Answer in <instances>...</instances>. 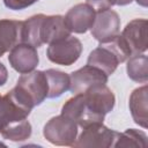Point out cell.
I'll list each match as a JSON object with an SVG mask.
<instances>
[{"mask_svg": "<svg viewBox=\"0 0 148 148\" xmlns=\"http://www.w3.org/2000/svg\"><path fill=\"white\" fill-rule=\"evenodd\" d=\"M71 35L69 29L65 24L64 16L61 15H44L40 25V39L42 43L51 44L56 40L65 38Z\"/></svg>", "mask_w": 148, "mask_h": 148, "instance_id": "obj_12", "label": "cell"}, {"mask_svg": "<svg viewBox=\"0 0 148 148\" xmlns=\"http://www.w3.org/2000/svg\"><path fill=\"white\" fill-rule=\"evenodd\" d=\"M3 5L12 10H22L34 5L38 0H2Z\"/></svg>", "mask_w": 148, "mask_h": 148, "instance_id": "obj_21", "label": "cell"}, {"mask_svg": "<svg viewBox=\"0 0 148 148\" xmlns=\"http://www.w3.org/2000/svg\"><path fill=\"white\" fill-rule=\"evenodd\" d=\"M81 53V42L76 37H73L71 35L51 43L46 50V56L49 60L62 66L73 65L80 58Z\"/></svg>", "mask_w": 148, "mask_h": 148, "instance_id": "obj_5", "label": "cell"}, {"mask_svg": "<svg viewBox=\"0 0 148 148\" xmlns=\"http://www.w3.org/2000/svg\"><path fill=\"white\" fill-rule=\"evenodd\" d=\"M8 61L16 72L25 74L32 72L37 67L39 62V57L36 47L27 43H20L10 50Z\"/></svg>", "mask_w": 148, "mask_h": 148, "instance_id": "obj_10", "label": "cell"}, {"mask_svg": "<svg viewBox=\"0 0 148 148\" xmlns=\"http://www.w3.org/2000/svg\"><path fill=\"white\" fill-rule=\"evenodd\" d=\"M44 138L56 146H73L77 136V124L60 114L51 118L44 126Z\"/></svg>", "mask_w": 148, "mask_h": 148, "instance_id": "obj_4", "label": "cell"}, {"mask_svg": "<svg viewBox=\"0 0 148 148\" xmlns=\"http://www.w3.org/2000/svg\"><path fill=\"white\" fill-rule=\"evenodd\" d=\"M133 0H116V5L118 6H126V5H130Z\"/></svg>", "mask_w": 148, "mask_h": 148, "instance_id": "obj_24", "label": "cell"}, {"mask_svg": "<svg viewBox=\"0 0 148 148\" xmlns=\"http://www.w3.org/2000/svg\"><path fill=\"white\" fill-rule=\"evenodd\" d=\"M7 79H8V72H7V68L3 64L0 62V87L3 86L6 82H7Z\"/></svg>", "mask_w": 148, "mask_h": 148, "instance_id": "obj_23", "label": "cell"}, {"mask_svg": "<svg viewBox=\"0 0 148 148\" xmlns=\"http://www.w3.org/2000/svg\"><path fill=\"white\" fill-rule=\"evenodd\" d=\"M147 135L143 131L128 128L123 133L117 132L113 147H146Z\"/></svg>", "mask_w": 148, "mask_h": 148, "instance_id": "obj_19", "label": "cell"}, {"mask_svg": "<svg viewBox=\"0 0 148 148\" xmlns=\"http://www.w3.org/2000/svg\"><path fill=\"white\" fill-rule=\"evenodd\" d=\"M91 36L99 43H105L118 36L120 30L119 15L111 9L97 12L95 21L90 28Z\"/></svg>", "mask_w": 148, "mask_h": 148, "instance_id": "obj_8", "label": "cell"}, {"mask_svg": "<svg viewBox=\"0 0 148 148\" xmlns=\"http://www.w3.org/2000/svg\"><path fill=\"white\" fill-rule=\"evenodd\" d=\"M114 103L116 98L111 89L106 84H99L69 98L64 104L61 114L84 128L95 123H103L105 114L113 110Z\"/></svg>", "mask_w": 148, "mask_h": 148, "instance_id": "obj_1", "label": "cell"}, {"mask_svg": "<svg viewBox=\"0 0 148 148\" xmlns=\"http://www.w3.org/2000/svg\"><path fill=\"white\" fill-rule=\"evenodd\" d=\"M47 92L49 86L44 71H32L22 74L16 86L8 91L14 101L30 111L47 98Z\"/></svg>", "mask_w": 148, "mask_h": 148, "instance_id": "obj_2", "label": "cell"}, {"mask_svg": "<svg viewBox=\"0 0 148 148\" xmlns=\"http://www.w3.org/2000/svg\"><path fill=\"white\" fill-rule=\"evenodd\" d=\"M96 13L88 3H77L72 7L64 17L65 24L71 32L84 34L95 21Z\"/></svg>", "mask_w": 148, "mask_h": 148, "instance_id": "obj_11", "label": "cell"}, {"mask_svg": "<svg viewBox=\"0 0 148 148\" xmlns=\"http://www.w3.org/2000/svg\"><path fill=\"white\" fill-rule=\"evenodd\" d=\"M147 25L146 18H135L124 28L120 37L128 47L131 56L143 53L147 50Z\"/></svg>", "mask_w": 148, "mask_h": 148, "instance_id": "obj_9", "label": "cell"}, {"mask_svg": "<svg viewBox=\"0 0 148 148\" xmlns=\"http://www.w3.org/2000/svg\"><path fill=\"white\" fill-rule=\"evenodd\" d=\"M138 2V5L142 6V7H147L148 6V0H135Z\"/></svg>", "mask_w": 148, "mask_h": 148, "instance_id": "obj_25", "label": "cell"}, {"mask_svg": "<svg viewBox=\"0 0 148 148\" xmlns=\"http://www.w3.org/2000/svg\"><path fill=\"white\" fill-rule=\"evenodd\" d=\"M108 75L97 67L91 65H86L80 69L73 72L69 76V90L73 95L86 92L87 90L91 89L92 87L99 84H106Z\"/></svg>", "mask_w": 148, "mask_h": 148, "instance_id": "obj_7", "label": "cell"}, {"mask_svg": "<svg viewBox=\"0 0 148 148\" xmlns=\"http://www.w3.org/2000/svg\"><path fill=\"white\" fill-rule=\"evenodd\" d=\"M43 17L44 14H37L23 21L22 43H27L34 47H39L43 45L40 39V25Z\"/></svg>", "mask_w": 148, "mask_h": 148, "instance_id": "obj_17", "label": "cell"}, {"mask_svg": "<svg viewBox=\"0 0 148 148\" xmlns=\"http://www.w3.org/2000/svg\"><path fill=\"white\" fill-rule=\"evenodd\" d=\"M46 79H47V86H49V92L47 98H57L60 97L64 92H66L69 89V75L67 73H64L58 69H47L44 71Z\"/></svg>", "mask_w": 148, "mask_h": 148, "instance_id": "obj_16", "label": "cell"}, {"mask_svg": "<svg viewBox=\"0 0 148 148\" xmlns=\"http://www.w3.org/2000/svg\"><path fill=\"white\" fill-rule=\"evenodd\" d=\"M127 75L131 80L140 83H146L148 80V58L146 54H135L131 56L127 66Z\"/></svg>", "mask_w": 148, "mask_h": 148, "instance_id": "obj_18", "label": "cell"}, {"mask_svg": "<svg viewBox=\"0 0 148 148\" xmlns=\"http://www.w3.org/2000/svg\"><path fill=\"white\" fill-rule=\"evenodd\" d=\"M23 21L0 20V57L22 43Z\"/></svg>", "mask_w": 148, "mask_h": 148, "instance_id": "obj_14", "label": "cell"}, {"mask_svg": "<svg viewBox=\"0 0 148 148\" xmlns=\"http://www.w3.org/2000/svg\"><path fill=\"white\" fill-rule=\"evenodd\" d=\"M87 3L92 7L95 12H101L110 9L113 5H116V0H87Z\"/></svg>", "mask_w": 148, "mask_h": 148, "instance_id": "obj_22", "label": "cell"}, {"mask_svg": "<svg viewBox=\"0 0 148 148\" xmlns=\"http://www.w3.org/2000/svg\"><path fill=\"white\" fill-rule=\"evenodd\" d=\"M29 114L30 110L21 106L8 92L5 96L0 95V131L15 121L27 119Z\"/></svg>", "mask_w": 148, "mask_h": 148, "instance_id": "obj_13", "label": "cell"}, {"mask_svg": "<svg viewBox=\"0 0 148 148\" xmlns=\"http://www.w3.org/2000/svg\"><path fill=\"white\" fill-rule=\"evenodd\" d=\"M131 57V52L120 35L113 39L101 43L98 47L92 50L88 57L87 64L103 71L108 76L111 75L120 62H124Z\"/></svg>", "mask_w": 148, "mask_h": 148, "instance_id": "obj_3", "label": "cell"}, {"mask_svg": "<svg viewBox=\"0 0 148 148\" xmlns=\"http://www.w3.org/2000/svg\"><path fill=\"white\" fill-rule=\"evenodd\" d=\"M31 124L27 119H23L8 125L6 128L0 131V133L3 136V139L18 142L29 139L31 135Z\"/></svg>", "mask_w": 148, "mask_h": 148, "instance_id": "obj_20", "label": "cell"}, {"mask_svg": "<svg viewBox=\"0 0 148 148\" xmlns=\"http://www.w3.org/2000/svg\"><path fill=\"white\" fill-rule=\"evenodd\" d=\"M117 132L110 130L103 123H95L83 128L76 138L73 147L77 148H109L113 147Z\"/></svg>", "mask_w": 148, "mask_h": 148, "instance_id": "obj_6", "label": "cell"}, {"mask_svg": "<svg viewBox=\"0 0 148 148\" xmlns=\"http://www.w3.org/2000/svg\"><path fill=\"white\" fill-rule=\"evenodd\" d=\"M147 86L139 87L133 90L130 96V111L133 117V120L141 127L147 128L148 126V118H147Z\"/></svg>", "mask_w": 148, "mask_h": 148, "instance_id": "obj_15", "label": "cell"}]
</instances>
